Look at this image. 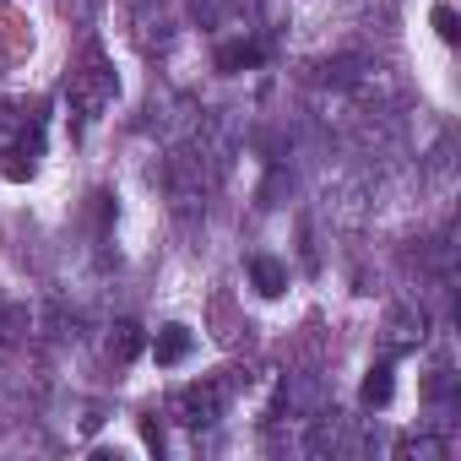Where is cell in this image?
<instances>
[{
  "mask_svg": "<svg viewBox=\"0 0 461 461\" xmlns=\"http://www.w3.org/2000/svg\"><path fill=\"white\" fill-rule=\"evenodd\" d=\"M44 104H0V168L6 179H28L44 158Z\"/></svg>",
  "mask_w": 461,
  "mask_h": 461,
  "instance_id": "6da1fadb",
  "label": "cell"
},
{
  "mask_svg": "<svg viewBox=\"0 0 461 461\" xmlns=\"http://www.w3.org/2000/svg\"><path fill=\"white\" fill-rule=\"evenodd\" d=\"M114 93H120V82H114V71H109V60L93 50L77 71H71V82H66V98H71V114H77V131H87V125H98L104 114H109V104H114Z\"/></svg>",
  "mask_w": 461,
  "mask_h": 461,
  "instance_id": "7a4b0ae2",
  "label": "cell"
},
{
  "mask_svg": "<svg viewBox=\"0 0 461 461\" xmlns=\"http://www.w3.org/2000/svg\"><path fill=\"white\" fill-rule=\"evenodd\" d=\"M168 418L185 423V429H212V423L222 418V385H212V380L179 385L174 402H168Z\"/></svg>",
  "mask_w": 461,
  "mask_h": 461,
  "instance_id": "3957f363",
  "label": "cell"
},
{
  "mask_svg": "<svg viewBox=\"0 0 461 461\" xmlns=\"http://www.w3.org/2000/svg\"><path fill=\"white\" fill-rule=\"evenodd\" d=\"M423 337H429V315L423 310H396L391 315V326H385V342H391V353H407V348H423Z\"/></svg>",
  "mask_w": 461,
  "mask_h": 461,
  "instance_id": "277c9868",
  "label": "cell"
},
{
  "mask_svg": "<svg viewBox=\"0 0 461 461\" xmlns=\"http://www.w3.org/2000/svg\"><path fill=\"white\" fill-rule=\"evenodd\" d=\"M190 348H195L190 326H163V331H158V342H152V358H158L163 369H174V364H185V358H190Z\"/></svg>",
  "mask_w": 461,
  "mask_h": 461,
  "instance_id": "5b68a950",
  "label": "cell"
},
{
  "mask_svg": "<svg viewBox=\"0 0 461 461\" xmlns=\"http://www.w3.org/2000/svg\"><path fill=\"white\" fill-rule=\"evenodd\" d=\"M250 283H256L261 299H283V294H288V267L272 261V256H256V261H250Z\"/></svg>",
  "mask_w": 461,
  "mask_h": 461,
  "instance_id": "8992f818",
  "label": "cell"
},
{
  "mask_svg": "<svg viewBox=\"0 0 461 461\" xmlns=\"http://www.w3.org/2000/svg\"><path fill=\"white\" fill-rule=\"evenodd\" d=\"M256 66H261V44H256V39H234V44L217 50V71H228V77L256 71Z\"/></svg>",
  "mask_w": 461,
  "mask_h": 461,
  "instance_id": "52a82bcc",
  "label": "cell"
},
{
  "mask_svg": "<svg viewBox=\"0 0 461 461\" xmlns=\"http://www.w3.org/2000/svg\"><path fill=\"white\" fill-rule=\"evenodd\" d=\"M391 391H396V380H391V364H369V375H364V407H385L391 402Z\"/></svg>",
  "mask_w": 461,
  "mask_h": 461,
  "instance_id": "ba28073f",
  "label": "cell"
},
{
  "mask_svg": "<svg viewBox=\"0 0 461 461\" xmlns=\"http://www.w3.org/2000/svg\"><path fill=\"white\" fill-rule=\"evenodd\" d=\"M109 353H114V364H131V358L141 353V326H136V321H120V326L109 331Z\"/></svg>",
  "mask_w": 461,
  "mask_h": 461,
  "instance_id": "9c48e42d",
  "label": "cell"
},
{
  "mask_svg": "<svg viewBox=\"0 0 461 461\" xmlns=\"http://www.w3.org/2000/svg\"><path fill=\"white\" fill-rule=\"evenodd\" d=\"M396 456H418V461H445V439H434V434H407V439L396 445Z\"/></svg>",
  "mask_w": 461,
  "mask_h": 461,
  "instance_id": "30bf717a",
  "label": "cell"
},
{
  "mask_svg": "<svg viewBox=\"0 0 461 461\" xmlns=\"http://www.w3.org/2000/svg\"><path fill=\"white\" fill-rule=\"evenodd\" d=\"M429 23H434V33H439L445 44H456V33H461V28H456V12H450V6H434V12H429Z\"/></svg>",
  "mask_w": 461,
  "mask_h": 461,
  "instance_id": "8fae6325",
  "label": "cell"
}]
</instances>
